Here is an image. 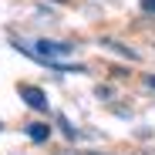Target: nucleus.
Instances as JSON below:
<instances>
[{
    "label": "nucleus",
    "instance_id": "obj_1",
    "mask_svg": "<svg viewBox=\"0 0 155 155\" xmlns=\"http://www.w3.org/2000/svg\"><path fill=\"white\" fill-rule=\"evenodd\" d=\"M24 54H31V58H37L44 64H54V61H61V58L71 54V47L68 44H58V41H34V47L24 51Z\"/></svg>",
    "mask_w": 155,
    "mask_h": 155
},
{
    "label": "nucleus",
    "instance_id": "obj_3",
    "mask_svg": "<svg viewBox=\"0 0 155 155\" xmlns=\"http://www.w3.org/2000/svg\"><path fill=\"white\" fill-rule=\"evenodd\" d=\"M27 135H31L34 142H47V135H51V128H47V125H31V128H27Z\"/></svg>",
    "mask_w": 155,
    "mask_h": 155
},
{
    "label": "nucleus",
    "instance_id": "obj_4",
    "mask_svg": "<svg viewBox=\"0 0 155 155\" xmlns=\"http://www.w3.org/2000/svg\"><path fill=\"white\" fill-rule=\"evenodd\" d=\"M142 10H148V14H155V0H142Z\"/></svg>",
    "mask_w": 155,
    "mask_h": 155
},
{
    "label": "nucleus",
    "instance_id": "obj_5",
    "mask_svg": "<svg viewBox=\"0 0 155 155\" xmlns=\"http://www.w3.org/2000/svg\"><path fill=\"white\" fill-rule=\"evenodd\" d=\"M145 84H148V88H155V78H145Z\"/></svg>",
    "mask_w": 155,
    "mask_h": 155
},
{
    "label": "nucleus",
    "instance_id": "obj_2",
    "mask_svg": "<svg viewBox=\"0 0 155 155\" xmlns=\"http://www.w3.org/2000/svg\"><path fill=\"white\" fill-rule=\"evenodd\" d=\"M20 98L27 101L31 108H37V111H47V98H44V91H41V88H31V84H24V88H20Z\"/></svg>",
    "mask_w": 155,
    "mask_h": 155
}]
</instances>
